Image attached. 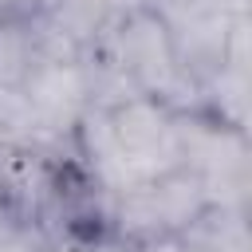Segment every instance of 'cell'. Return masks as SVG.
I'll use <instances>...</instances> for the list:
<instances>
[{
    "label": "cell",
    "mask_w": 252,
    "mask_h": 252,
    "mask_svg": "<svg viewBox=\"0 0 252 252\" xmlns=\"http://www.w3.org/2000/svg\"><path fill=\"white\" fill-rule=\"evenodd\" d=\"M98 47L122 67V75L134 83L138 94L158 98V102H165L177 114L205 110L201 106V83L181 63L165 24L158 20V12L150 4H138L134 12H126L122 24Z\"/></svg>",
    "instance_id": "6da1fadb"
},
{
    "label": "cell",
    "mask_w": 252,
    "mask_h": 252,
    "mask_svg": "<svg viewBox=\"0 0 252 252\" xmlns=\"http://www.w3.org/2000/svg\"><path fill=\"white\" fill-rule=\"evenodd\" d=\"M205 209H209L205 181L189 165H177L158 181H146L110 197L106 236L118 240L122 248H146V244L181 236Z\"/></svg>",
    "instance_id": "7a4b0ae2"
},
{
    "label": "cell",
    "mask_w": 252,
    "mask_h": 252,
    "mask_svg": "<svg viewBox=\"0 0 252 252\" xmlns=\"http://www.w3.org/2000/svg\"><path fill=\"white\" fill-rule=\"evenodd\" d=\"M20 102L39 138L71 142L91 102V71L83 55H39L20 83Z\"/></svg>",
    "instance_id": "277c9868"
},
{
    "label": "cell",
    "mask_w": 252,
    "mask_h": 252,
    "mask_svg": "<svg viewBox=\"0 0 252 252\" xmlns=\"http://www.w3.org/2000/svg\"><path fill=\"white\" fill-rule=\"evenodd\" d=\"M138 4H146V0H35L32 4V16L43 28H51L55 35H63L79 55H87Z\"/></svg>",
    "instance_id": "5b68a950"
},
{
    "label": "cell",
    "mask_w": 252,
    "mask_h": 252,
    "mask_svg": "<svg viewBox=\"0 0 252 252\" xmlns=\"http://www.w3.org/2000/svg\"><path fill=\"white\" fill-rule=\"evenodd\" d=\"M35 59H39V28L32 12L0 16V91H20Z\"/></svg>",
    "instance_id": "8992f818"
},
{
    "label": "cell",
    "mask_w": 252,
    "mask_h": 252,
    "mask_svg": "<svg viewBox=\"0 0 252 252\" xmlns=\"http://www.w3.org/2000/svg\"><path fill=\"white\" fill-rule=\"evenodd\" d=\"M134 252H189V248H185V240L169 236V240H158V244H146V248H134Z\"/></svg>",
    "instance_id": "52a82bcc"
},
{
    "label": "cell",
    "mask_w": 252,
    "mask_h": 252,
    "mask_svg": "<svg viewBox=\"0 0 252 252\" xmlns=\"http://www.w3.org/2000/svg\"><path fill=\"white\" fill-rule=\"evenodd\" d=\"M106 122L114 134V146L122 154L130 189L158 181L181 165V142H177V110H169L158 98L134 94L114 106H106Z\"/></svg>",
    "instance_id": "3957f363"
}]
</instances>
